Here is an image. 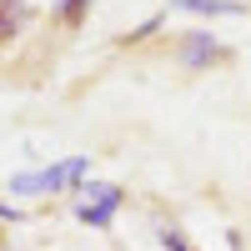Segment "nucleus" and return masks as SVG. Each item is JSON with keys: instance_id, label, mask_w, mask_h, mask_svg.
I'll return each mask as SVG.
<instances>
[{"instance_id": "f257e3e1", "label": "nucleus", "mask_w": 251, "mask_h": 251, "mask_svg": "<svg viewBox=\"0 0 251 251\" xmlns=\"http://www.w3.org/2000/svg\"><path fill=\"white\" fill-rule=\"evenodd\" d=\"M91 176V156H66L55 166H40V171H25V176H10V196H46V191H80Z\"/></svg>"}, {"instance_id": "f03ea898", "label": "nucleus", "mask_w": 251, "mask_h": 251, "mask_svg": "<svg viewBox=\"0 0 251 251\" xmlns=\"http://www.w3.org/2000/svg\"><path fill=\"white\" fill-rule=\"evenodd\" d=\"M121 206H126V191H121V186H80L75 216L86 221V226H96V231H106Z\"/></svg>"}, {"instance_id": "7ed1b4c3", "label": "nucleus", "mask_w": 251, "mask_h": 251, "mask_svg": "<svg viewBox=\"0 0 251 251\" xmlns=\"http://www.w3.org/2000/svg\"><path fill=\"white\" fill-rule=\"evenodd\" d=\"M176 55H181L186 71H206V66H211V60H221L226 50H221V40H216L211 30H186V35L176 40Z\"/></svg>"}, {"instance_id": "20e7f679", "label": "nucleus", "mask_w": 251, "mask_h": 251, "mask_svg": "<svg viewBox=\"0 0 251 251\" xmlns=\"http://www.w3.org/2000/svg\"><path fill=\"white\" fill-rule=\"evenodd\" d=\"M176 10H196V15H241V0H171Z\"/></svg>"}, {"instance_id": "39448f33", "label": "nucleus", "mask_w": 251, "mask_h": 251, "mask_svg": "<svg viewBox=\"0 0 251 251\" xmlns=\"http://www.w3.org/2000/svg\"><path fill=\"white\" fill-rule=\"evenodd\" d=\"M25 20V0H0V40H10Z\"/></svg>"}, {"instance_id": "423d86ee", "label": "nucleus", "mask_w": 251, "mask_h": 251, "mask_svg": "<svg viewBox=\"0 0 251 251\" xmlns=\"http://www.w3.org/2000/svg\"><path fill=\"white\" fill-rule=\"evenodd\" d=\"M86 10H91V0H60V5H55V15L66 20V25H80V20H86Z\"/></svg>"}, {"instance_id": "0eeeda50", "label": "nucleus", "mask_w": 251, "mask_h": 251, "mask_svg": "<svg viewBox=\"0 0 251 251\" xmlns=\"http://www.w3.org/2000/svg\"><path fill=\"white\" fill-rule=\"evenodd\" d=\"M156 241H161V246H166V251H196V246H191V241H186V236H181V231H176V226H156Z\"/></svg>"}, {"instance_id": "6e6552de", "label": "nucleus", "mask_w": 251, "mask_h": 251, "mask_svg": "<svg viewBox=\"0 0 251 251\" xmlns=\"http://www.w3.org/2000/svg\"><path fill=\"white\" fill-rule=\"evenodd\" d=\"M156 30H161V15H151V20H146V25H136L131 35H121V40H126V46H131V40H146V35H156Z\"/></svg>"}, {"instance_id": "1a4fd4ad", "label": "nucleus", "mask_w": 251, "mask_h": 251, "mask_svg": "<svg viewBox=\"0 0 251 251\" xmlns=\"http://www.w3.org/2000/svg\"><path fill=\"white\" fill-rule=\"evenodd\" d=\"M0 221H20V206H10V201H0Z\"/></svg>"}]
</instances>
